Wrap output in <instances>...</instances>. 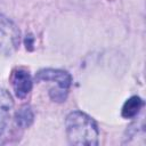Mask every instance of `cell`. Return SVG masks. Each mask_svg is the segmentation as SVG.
I'll return each mask as SVG.
<instances>
[{
    "label": "cell",
    "instance_id": "cell-8",
    "mask_svg": "<svg viewBox=\"0 0 146 146\" xmlns=\"http://www.w3.org/2000/svg\"><path fill=\"white\" fill-rule=\"evenodd\" d=\"M51 99H54L55 102H64L67 97V89L58 87L57 89H51L49 92Z\"/></svg>",
    "mask_w": 146,
    "mask_h": 146
},
{
    "label": "cell",
    "instance_id": "cell-3",
    "mask_svg": "<svg viewBox=\"0 0 146 146\" xmlns=\"http://www.w3.org/2000/svg\"><path fill=\"white\" fill-rule=\"evenodd\" d=\"M11 86L15 91V95L18 98H24L27 96V94L32 89V78L29 71L24 68H16L13 71L11 76H10Z\"/></svg>",
    "mask_w": 146,
    "mask_h": 146
},
{
    "label": "cell",
    "instance_id": "cell-9",
    "mask_svg": "<svg viewBox=\"0 0 146 146\" xmlns=\"http://www.w3.org/2000/svg\"><path fill=\"white\" fill-rule=\"evenodd\" d=\"M33 41H34V38H33L31 34L26 35V38H25V46H26V49H29V50H32V49H33Z\"/></svg>",
    "mask_w": 146,
    "mask_h": 146
},
{
    "label": "cell",
    "instance_id": "cell-6",
    "mask_svg": "<svg viewBox=\"0 0 146 146\" xmlns=\"http://www.w3.org/2000/svg\"><path fill=\"white\" fill-rule=\"evenodd\" d=\"M143 100L140 97L138 96H132L130 97L123 105L122 107V116L125 119H131L133 116H136L140 108L143 107Z\"/></svg>",
    "mask_w": 146,
    "mask_h": 146
},
{
    "label": "cell",
    "instance_id": "cell-1",
    "mask_svg": "<svg viewBox=\"0 0 146 146\" xmlns=\"http://www.w3.org/2000/svg\"><path fill=\"white\" fill-rule=\"evenodd\" d=\"M67 139L73 145L96 146L98 145L99 131L96 122L86 113L74 111L65 121Z\"/></svg>",
    "mask_w": 146,
    "mask_h": 146
},
{
    "label": "cell",
    "instance_id": "cell-7",
    "mask_svg": "<svg viewBox=\"0 0 146 146\" xmlns=\"http://www.w3.org/2000/svg\"><path fill=\"white\" fill-rule=\"evenodd\" d=\"M33 119H34V114L31 110L30 106H23L21 107L16 115H15V121H16V124L21 128H27L32 124L33 122Z\"/></svg>",
    "mask_w": 146,
    "mask_h": 146
},
{
    "label": "cell",
    "instance_id": "cell-2",
    "mask_svg": "<svg viewBox=\"0 0 146 146\" xmlns=\"http://www.w3.org/2000/svg\"><path fill=\"white\" fill-rule=\"evenodd\" d=\"M21 32L13 21L0 15V52L13 55L19 47Z\"/></svg>",
    "mask_w": 146,
    "mask_h": 146
},
{
    "label": "cell",
    "instance_id": "cell-5",
    "mask_svg": "<svg viewBox=\"0 0 146 146\" xmlns=\"http://www.w3.org/2000/svg\"><path fill=\"white\" fill-rule=\"evenodd\" d=\"M13 107L14 102L10 94L5 89H0V135H2L7 128Z\"/></svg>",
    "mask_w": 146,
    "mask_h": 146
},
{
    "label": "cell",
    "instance_id": "cell-4",
    "mask_svg": "<svg viewBox=\"0 0 146 146\" xmlns=\"http://www.w3.org/2000/svg\"><path fill=\"white\" fill-rule=\"evenodd\" d=\"M36 81H55L57 82L58 87L67 89L72 83V76L70 73L63 70H55V68H44L40 70L35 74Z\"/></svg>",
    "mask_w": 146,
    "mask_h": 146
}]
</instances>
